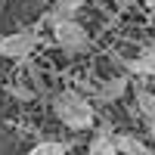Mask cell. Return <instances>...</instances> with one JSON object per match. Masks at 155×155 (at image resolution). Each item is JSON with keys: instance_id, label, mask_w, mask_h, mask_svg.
I'll use <instances>...</instances> for the list:
<instances>
[{"instance_id": "1", "label": "cell", "mask_w": 155, "mask_h": 155, "mask_svg": "<svg viewBox=\"0 0 155 155\" xmlns=\"http://www.w3.org/2000/svg\"><path fill=\"white\" fill-rule=\"evenodd\" d=\"M53 112L56 118L68 127V130H90L93 127V106L74 90H62V93L53 99Z\"/></svg>"}, {"instance_id": "2", "label": "cell", "mask_w": 155, "mask_h": 155, "mask_svg": "<svg viewBox=\"0 0 155 155\" xmlns=\"http://www.w3.org/2000/svg\"><path fill=\"white\" fill-rule=\"evenodd\" d=\"M53 37H56V44L65 50L68 56H74V53H87V50H90V34H87L84 25H78V22L53 25Z\"/></svg>"}, {"instance_id": "3", "label": "cell", "mask_w": 155, "mask_h": 155, "mask_svg": "<svg viewBox=\"0 0 155 155\" xmlns=\"http://www.w3.org/2000/svg\"><path fill=\"white\" fill-rule=\"evenodd\" d=\"M37 37L34 31H16V34H3L0 37V56L3 59H28L31 50L37 47Z\"/></svg>"}, {"instance_id": "4", "label": "cell", "mask_w": 155, "mask_h": 155, "mask_svg": "<svg viewBox=\"0 0 155 155\" xmlns=\"http://www.w3.org/2000/svg\"><path fill=\"white\" fill-rule=\"evenodd\" d=\"M87 3V0H56L53 3V9H50V22L53 25H62V22H74V16H78V9H81Z\"/></svg>"}, {"instance_id": "5", "label": "cell", "mask_w": 155, "mask_h": 155, "mask_svg": "<svg viewBox=\"0 0 155 155\" xmlns=\"http://www.w3.org/2000/svg\"><path fill=\"white\" fill-rule=\"evenodd\" d=\"M87 155H118V146H115V137H112L109 127H99V130H96Z\"/></svg>"}, {"instance_id": "6", "label": "cell", "mask_w": 155, "mask_h": 155, "mask_svg": "<svg viewBox=\"0 0 155 155\" xmlns=\"http://www.w3.org/2000/svg\"><path fill=\"white\" fill-rule=\"evenodd\" d=\"M127 71L143 74V78H155V50H143L137 59H124Z\"/></svg>"}, {"instance_id": "7", "label": "cell", "mask_w": 155, "mask_h": 155, "mask_svg": "<svg viewBox=\"0 0 155 155\" xmlns=\"http://www.w3.org/2000/svg\"><path fill=\"white\" fill-rule=\"evenodd\" d=\"M124 90H127V78H112V81H106L96 90V96L102 102H115L118 96H124Z\"/></svg>"}, {"instance_id": "8", "label": "cell", "mask_w": 155, "mask_h": 155, "mask_svg": "<svg viewBox=\"0 0 155 155\" xmlns=\"http://www.w3.org/2000/svg\"><path fill=\"white\" fill-rule=\"evenodd\" d=\"M115 146H118V155H149V149L130 134H118L115 137Z\"/></svg>"}, {"instance_id": "9", "label": "cell", "mask_w": 155, "mask_h": 155, "mask_svg": "<svg viewBox=\"0 0 155 155\" xmlns=\"http://www.w3.org/2000/svg\"><path fill=\"white\" fill-rule=\"evenodd\" d=\"M68 152V143H59V140H44V143L31 146L25 155H65Z\"/></svg>"}, {"instance_id": "10", "label": "cell", "mask_w": 155, "mask_h": 155, "mask_svg": "<svg viewBox=\"0 0 155 155\" xmlns=\"http://www.w3.org/2000/svg\"><path fill=\"white\" fill-rule=\"evenodd\" d=\"M137 106L143 112V118H155V93L146 87H137Z\"/></svg>"}, {"instance_id": "11", "label": "cell", "mask_w": 155, "mask_h": 155, "mask_svg": "<svg viewBox=\"0 0 155 155\" xmlns=\"http://www.w3.org/2000/svg\"><path fill=\"white\" fill-rule=\"evenodd\" d=\"M146 127H149V137L155 140V118H146Z\"/></svg>"}, {"instance_id": "12", "label": "cell", "mask_w": 155, "mask_h": 155, "mask_svg": "<svg viewBox=\"0 0 155 155\" xmlns=\"http://www.w3.org/2000/svg\"><path fill=\"white\" fill-rule=\"evenodd\" d=\"M112 3H118V6H127V3H130V0H112Z\"/></svg>"}, {"instance_id": "13", "label": "cell", "mask_w": 155, "mask_h": 155, "mask_svg": "<svg viewBox=\"0 0 155 155\" xmlns=\"http://www.w3.org/2000/svg\"><path fill=\"white\" fill-rule=\"evenodd\" d=\"M146 6H152V9H155V0H146Z\"/></svg>"}]
</instances>
